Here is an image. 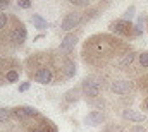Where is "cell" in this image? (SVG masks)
<instances>
[{"label": "cell", "instance_id": "6da1fadb", "mask_svg": "<svg viewBox=\"0 0 148 132\" xmlns=\"http://www.w3.org/2000/svg\"><path fill=\"white\" fill-rule=\"evenodd\" d=\"M28 81L41 86H59L71 81L77 74L76 60L60 53L57 48L38 50L28 55L23 62Z\"/></svg>", "mask_w": 148, "mask_h": 132}, {"label": "cell", "instance_id": "7a4b0ae2", "mask_svg": "<svg viewBox=\"0 0 148 132\" xmlns=\"http://www.w3.org/2000/svg\"><path fill=\"white\" fill-rule=\"evenodd\" d=\"M133 50L129 41L112 33H95L81 46V60L91 72H115L119 62Z\"/></svg>", "mask_w": 148, "mask_h": 132}, {"label": "cell", "instance_id": "3957f363", "mask_svg": "<svg viewBox=\"0 0 148 132\" xmlns=\"http://www.w3.org/2000/svg\"><path fill=\"white\" fill-rule=\"evenodd\" d=\"M28 39L26 24L16 16L9 12H0V46L14 52L24 46Z\"/></svg>", "mask_w": 148, "mask_h": 132}, {"label": "cell", "instance_id": "277c9868", "mask_svg": "<svg viewBox=\"0 0 148 132\" xmlns=\"http://www.w3.org/2000/svg\"><path fill=\"white\" fill-rule=\"evenodd\" d=\"M23 70V62L14 57L12 52L0 46V86H10L17 82Z\"/></svg>", "mask_w": 148, "mask_h": 132}, {"label": "cell", "instance_id": "5b68a950", "mask_svg": "<svg viewBox=\"0 0 148 132\" xmlns=\"http://www.w3.org/2000/svg\"><path fill=\"white\" fill-rule=\"evenodd\" d=\"M79 88H81V93H83L84 101L91 106L97 99L102 98V93H103V82H102L100 74H97V72L86 74V76L81 79Z\"/></svg>", "mask_w": 148, "mask_h": 132}, {"label": "cell", "instance_id": "8992f818", "mask_svg": "<svg viewBox=\"0 0 148 132\" xmlns=\"http://www.w3.org/2000/svg\"><path fill=\"white\" fill-rule=\"evenodd\" d=\"M19 132H59V127L53 120L38 112L28 120L19 124Z\"/></svg>", "mask_w": 148, "mask_h": 132}, {"label": "cell", "instance_id": "52a82bcc", "mask_svg": "<svg viewBox=\"0 0 148 132\" xmlns=\"http://www.w3.org/2000/svg\"><path fill=\"white\" fill-rule=\"evenodd\" d=\"M109 33L115 34L121 39H129L131 41L134 38L143 36V29L138 28L136 24H133L131 21H124L121 17V19H114V21L109 22Z\"/></svg>", "mask_w": 148, "mask_h": 132}, {"label": "cell", "instance_id": "ba28073f", "mask_svg": "<svg viewBox=\"0 0 148 132\" xmlns=\"http://www.w3.org/2000/svg\"><path fill=\"white\" fill-rule=\"evenodd\" d=\"M81 26H84V17H83V10L79 9H74V10H69L66 12L62 22H60V31L64 33H71V31H76L79 29Z\"/></svg>", "mask_w": 148, "mask_h": 132}, {"label": "cell", "instance_id": "9c48e42d", "mask_svg": "<svg viewBox=\"0 0 148 132\" xmlns=\"http://www.w3.org/2000/svg\"><path fill=\"white\" fill-rule=\"evenodd\" d=\"M83 36V28H79V29H76V31H71V33H67L64 38H62V41H60V45H59V52L60 53H64V55H69V57H73L74 50H76V45H77V41H79V38Z\"/></svg>", "mask_w": 148, "mask_h": 132}, {"label": "cell", "instance_id": "30bf717a", "mask_svg": "<svg viewBox=\"0 0 148 132\" xmlns=\"http://www.w3.org/2000/svg\"><path fill=\"white\" fill-rule=\"evenodd\" d=\"M110 5V2H98V3H93L91 7H88L86 10H83V17H84V24L91 22L93 19H97L107 7Z\"/></svg>", "mask_w": 148, "mask_h": 132}, {"label": "cell", "instance_id": "8fae6325", "mask_svg": "<svg viewBox=\"0 0 148 132\" xmlns=\"http://www.w3.org/2000/svg\"><path fill=\"white\" fill-rule=\"evenodd\" d=\"M107 120H109L107 112H102V110H91L84 117V124L90 127H98L102 124H107Z\"/></svg>", "mask_w": 148, "mask_h": 132}, {"label": "cell", "instance_id": "7c38bea8", "mask_svg": "<svg viewBox=\"0 0 148 132\" xmlns=\"http://www.w3.org/2000/svg\"><path fill=\"white\" fill-rule=\"evenodd\" d=\"M121 118L122 120H126V122H129V124H143V122H147V115L143 113V112H140V110H133V108H126V110H122L121 112Z\"/></svg>", "mask_w": 148, "mask_h": 132}, {"label": "cell", "instance_id": "4fadbf2b", "mask_svg": "<svg viewBox=\"0 0 148 132\" xmlns=\"http://www.w3.org/2000/svg\"><path fill=\"white\" fill-rule=\"evenodd\" d=\"M81 98H83V93H81V88L79 86H74L69 91H66L64 93V98H62V112H66L71 105L77 103Z\"/></svg>", "mask_w": 148, "mask_h": 132}, {"label": "cell", "instance_id": "5bb4252c", "mask_svg": "<svg viewBox=\"0 0 148 132\" xmlns=\"http://www.w3.org/2000/svg\"><path fill=\"white\" fill-rule=\"evenodd\" d=\"M102 132H129V127H126V124H121V122H107Z\"/></svg>", "mask_w": 148, "mask_h": 132}, {"label": "cell", "instance_id": "9a60e30c", "mask_svg": "<svg viewBox=\"0 0 148 132\" xmlns=\"http://www.w3.org/2000/svg\"><path fill=\"white\" fill-rule=\"evenodd\" d=\"M31 22H33V28L38 29V31H45V29L48 28L47 19H43L40 14H33V16H31Z\"/></svg>", "mask_w": 148, "mask_h": 132}, {"label": "cell", "instance_id": "2e32d148", "mask_svg": "<svg viewBox=\"0 0 148 132\" xmlns=\"http://www.w3.org/2000/svg\"><path fill=\"white\" fill-rule=\"evenodd\" d=\"M69 3L73 5L74 9H79V10H86L88 7L93 5L91 0H69Z\"/></svg>", "mask_w": 148, "mask_h": 132}, {"label": "cell", "instance_id": "e0dca14e", "mask_svg": "<svg viewBox=\"0 0 148 132\" xmlns=\"http://www.w3.org/2000/svg\"><path fill=\"white\" fill-rule=\"evenodd\" d=\"M134 12H136V5L133 3V5H129V7H127V9L124 10V14H122V19H124V21H131V22H133Z\"/></svg>", "mask_w": 148, "mask_h": 132}, {"label": "cell", "instance_id": "ac0fdd59", "mask_svg": "<svg viewBox=\"0 0 148 132\" xmlns=\"http://www.w3.org/2000/svg\"><path fill=\"white\" fill-rule=\"evenodd\" d=\"M129 132H148V129H147V125L134 124V125H129Z\"/></svg>", "mask_w": 148, "mask_h": 132}, {"label": "cell", "instance_id": "d6986e66", "mask_svg": "<svg viewBox=\"0 0 148 132\" xmlns=\"http://www.w3.org/2000/svg\"><path fill=\"white\" fill-rule=\"evenodd\" d=\"M29 88H31V81H24V82H21V84H19V88H17V89H19V93H26Z\"/></svg>", "mask_w": 148, "mask_h": 132}, {"label": "cell", "instance_id": "ffe728a7", "mask_svg": "<svg viewBox=\"0 0 148 132\" xmlns=\"http://www.w3.org/2000/svg\"><path fill=\"white\" fill-rule=\"evenodd\" d=\"M17 7H19V9H24V10H26V9H31V2H29V0H19V2H17Z\"/></svg>", "mask_w": 148, "mask_h": 132}, {"label": "cell", "instance_id": "44dd1931", "mask_svg": "<svg viewBox=\"0 0 148 132\" xmlns=\"http://www.w3.org/2000/svg\"><path fill=\"white\" fill-rule=\"evenodd\" d=\"M9 5H10L9 0H2V2H0V12H3V9H7Z\"/></svg>", "mask_w": 148, "mask_h": 132}, {"label": "cell", "instance_id": "7402d4cb", "mask_svg": "<svg viewBox=\"0 0 148 132\" xmlns=\"http://www.w3.org/2000/svg\"><path fill=\"white\" fill-rule=\"evenodd\" d=\"M41 38H45V34H43V33H41V34H36V36L33 38V41H40Z\"/></svg>", "mask_w": 148, "mask_h": 132}, {"label": "cell", "instance_id": "603a6c76", "mask_svg": "<svg viewBox=\"0 0 148 132\" xmlns=\"http://www.w3.org/2000/svg\"><path fill=\"white\" fill-rule=\"evenodd\" d=\"M147 129H148V125H147Z\"/></svg>", "mask_w": 148, "mask_h": 132}]
</instances>
